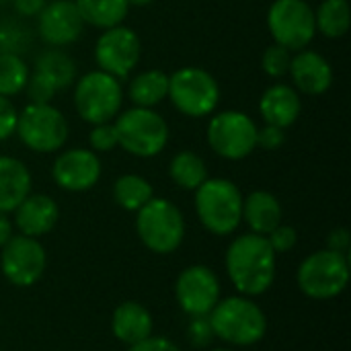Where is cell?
Listing matches in <instances>:
<instances>
[{"instance_id":"obj_35","label":"cell","mask_w":351,"mask_h":351,"mask_svg":"<svg viewBox=\"0 0 351 351\" xmlns=\"http://www.w3.org/2000/svg\"><path fill=\"white\" fill-rule=\"evenodd\" d=\"M286 144V130L276 125H263L257 130V146L263 150H278Z\"/></svg>"},{"instance_id":"obj_37","label":"cell","mask_w":351,"mask_h":351,"mask_svg":"<svg viewBox=\"0 0 351 351\" xmlns=\"http://www.w3.org/2000/svg\"><path fill=\"white\" fill-rule=\"evenodd\" d=\"M130 351H181L175 343H171L169 339L165 337H146L144 341L140 343H134L130 346Z\"/></svg>"},{"instance_id":"obj_27","label":"cell","mask_w":351,"mask_h":351,"mask_svg":"<svg viewBox=\"0 0 351 351\" xmlns=\"http://www.w3.org/2000/svg\"><path fill=\"white\" fill-rule=\"evenodd\" d=\"M351 12L348 0H323L315 8L317 33L327 39H341L350 31Z\"/></svg>"},{"instance_id":"obj_31","label":"cell","mask_w":351,"mask_h":351,"mask_svg":"<svg viewBox=\"0 0 351 351\" xmlns=\"http://www.w3.org/2000/svg\"><path fill=\"white\" fill-rule=\"evenodd\" d=\"M88 144H90L93 152H111V150H115L119 146V140H117V130H115L113 121L93 125V130L88 134Z\"/></svg>"},{"instance_id":"obj_22","label":"cell","mask_w":351,"mask_h":351,"mask_svg":"<svg viewBox=\"0 0 351 351\" xmlns=\"http://www.w3.org/2000/svg\"><path fill=\"white\" fill-rule=\"evenodd\" d=\"M111 329L121 343L134 346L152 335V317L142 304L123 302L113 313Z\"/></svg>"},{"instance_id":"obj_16","label":"cell","mask_w":351,"mask_h":351,"mask_svg":"<svg viewBox=\"0 0 351 351\" xmlns=\"http://www.w3.org/2000/svg\"><path fill=\"white\" fill-rule=\"evenodd\" d=\"M84 21L74 0H47L37 14V33L49 47H68L82 37Z\"/></svg>"},{"instance_id":"obj_18","label":"cell","mask_w":351,"mask_h":351,"mask_svg":"<svg viewBox=\"0 0 351 351\" xmlns=\"http://www.w3.org/2000/svg\"><path fill=\"white\" fill-rule=\"evenodd\" d=\"M259 113L267 125L288 130L294 125L302 113L300 93L286 82H276L267 86L259 99Z\"/></svg>"},{"instance_id":"obj_41","label":"cell","mask_w":351,"mask_h":351,"mask_svg":"<svg viewBox=\"0 0 351 351\" xmlns=\"http://www.w3.org/2000/svg\"><path fill=\"white\" fill-rule=\"evenodd\" d=\"M154 0H128V4L130 6H136V8H142V6H148V4H152Z\"/></svg>"},{"instance_id":"obj_30","label":"cell","mask_w":351,"mask_h":351,"mask_svg":"<svg viewBox=\"0 0 351 351\" xmlns=\"http://www.w3.org/2000/svg\"><path fill=\"white\" fill-rule=\"evenodd\" d=\"M290 62H292V51L278 43H271L265 47L261 56V70L269 78H284L290 70Z\"/></svg>"},{"instance_id":"obj_36","label":"cell","mask_w":351,"mask_h":351,"mask_svg":"<svg viewBox=\"0 0 351 351\" xmlns=\"http://www.w3.org/2000/svg\"><path fill=\"white\" fill-rule=\"evenodd\" d=\"M189 337H191L193 346H197V348L208 346L216 337L214 331H212L208 315L206 317H193V321L189 323Z\"/></svg>"},{"instance_id":"obj_11","label":"cell","mask_w":351,"mask_h":351,"mask_svg":"<svg viewBox=\"0 0 351 351\" xmlns=\"http://www.w3.org/2000/svg\"><path fill=\"white\" fill-rule=\"evenodd\" d=\"M267 29L274 43L290 51L306 49L317 35L315 8L306 0H274L267 10Z\"/></svg>"},{"instance_id":"obj_34","label":"cell","mask_w":351,"mask_h":351,"mask_svg":"<svg viewBox=\"0 0 351 351\" xmlns=\"http://www.w3.org/2000/svg\"><path fill=\"white\" fill-rule=\"evenodd\" d=\"M16 117H19V109L12 105V101L8 97L0 95V142L14 136Z\"/></svg>"},{"instance_id":"obj_20","label":"cell","mask_w":351,"mask_h":351,"mask_svg":"<svg viewBox=\"0 0 351 351\" xmlns=\"http://www.w3.org/2000/svg\"><path fill=\"white\" fill-rule=\"evenodd\" d=\"M31 173L23 160L0 154V212H14L31 193Z\"/></svg>"},{"instance_id":"obj_43","label":"cell","mask_w":351,"mask_h":351,"mask_svg":"<svg viewBox=\"0 0 351 351\" xmlns=\"http://www.w3.org/2000/svg\"><path fill=\"white\" fill-rule=\"evenodd\" d=\"M214 351H230V350H214Z\"/></svg>"},{"instance_id":"obj_13","label":"cell","mask_w":351,"mask_h":351,"mask_svg":"<svg viewBox=\"0 0 351 351\" xmlns=\"http://www.w3.org/2000/svg\"><path fill=\"white\" fill-rule=\"evenodd\" d=\"M45 249L41 243L25 234L10 237L0 253V267L4 278L19 288H27L39 282L45 271Z\"/></svg>"},{"instance_id":"obj_15","label":"cell","mask_w":351,"mask_h":351,"mask_svg":"<svg viewBox=\"0 0 351 351\" xmlns=\"http://www.w3.org/2000/svg\"><path fill=\"white\" fill-rule=\"evenodd\" d=\"M103 167L97 152L88 148H68L51 165V177L64 191L82 193L93 189L101 179Z\"/></svg>"},{"instance_id":"obj_28","label":"cell","mask_w":351,"mask_h":351,"mask_svg":"<svg viewBox=\"0 0 351 351\" xmlns=\"http://www.w3.org/2000/svg\"><path fill=\"white\" fill-rule=\"evenodd\" d=\"M154 197L152 185L134 173L121 175L113 183V199L117 206H121L128 212H138L142 206H146Z\"/></svg>"},{"instance_id":"obj_39","label":"cell","mask_w":351,"mask_h":351,"mask_svg":"<svg viewBox=\"0 0 351 351\" xmlns=\"http://www.w3.org/2000/svg\"><path fill=\"white\" fill-rule=\"evenodd\" d=\"M14 12L19 16H25V19H31V16H37L43 6L47 4V0H10Z\"/></svg>"},{"instance_id":"obj_4","label":"cell","mask_w":351,"mask_h":351,"mask_svg":"<svg viewBox=\"0 0 351 351\" xmlns=\"http://www.w3.org/2000/svg\"><path fill=\"white\" fill-rule=\"evenodd\" d=\"M208 319L214 335L232 346H253L267 333V319L263 311L243 296L218 300Z\"/></svg>"},{"instance_id":"obj_19","label":"cell","mask_w":351,"mask_h":351,"mask_svg":"<svg viewBox=\"0 0 351 351\" xmlns=\"http://www.w3.org/2000/svg\"><path fill=\"white\" fill-rule=\"evenodd\" d=\"M60 210L53 197L45 193H29L14 210V226L21 234L39 239L53 230Z\"/></svg>"},{"instance_id":"obj_33","label":"cell","mask_w":351,"mask_h":351,"mask_svg":"<svg viewBox=\"0 0 351 351\" xmlns=\"http://www.w3.org/2000/svg\"><path fill=\"white\" fill-rule=\"evenodd\" d=\"M267 241L274 249V253H286V251H292L298 243V232L294 226L290 224H280L276 226L269 234H267Z\"/></svg>"},{"instance_id":"obj_8","label":"cell","mask_w":351,"mask_h":351,"mask_svg":"<svg viewBox=\"0 0 351 351\" xmlns=\"http://www.w3.org/2000/svg\"><path fill=\"white\" fill-rule=\"evenodd\" d=\"M136 230L140 241L154 253L167 255L179 249L185 239V220L181 210L165 199L152 197L138 210Z\"/></svg>"},{"instance_id":"obj_9","label":"cell","mask_w":351,"mask_h":351,"mask_svg":"<svg viewBox=\"0 0 351 351\" xmlns=\"http://www.w3.org/2000/svg\"><path fill=\"white\" fill-rule=\"evenodd\" d=\"M257 123L245 111H214L206 138L210 148L226 160H243L257 148Z\"/></svg>"},{"instance_id":"obj_23","label":"cell","mask_w":351,"mask_h":351,"mask_svg":"<svg viewBox=\"0 0 351 351\" xmlns=\"http://www.w3.org/2000/svg\"><path fill=\"white\" fill-rule=\"evenodd\" d=\"M169 95V74L162 70H144L130 78L128 97L134 107L154 109Z\"/></svg>"},{"instance_id":"obj_40","label":"cell","mask_w":351,"mask_h":351,"mask_svg":"<svg viewBox=\"0 0 351 351\" xmlns=\"http://www.w3.org/2000/svg\"><path fill=\"white\" fill-rule=\"evenodd\" d=\"M10 237H12V222L4 212H0V249L10 241Z\"/></svg>"},{"instance_id":"obj_42","label":"cell","mask_w":351,"mask_h":351,"mask_svg":"<svg viewBox=\"0 0 351 351\" xmlns=\"http://www.w3.org/2000/svg\"><path fill=\"white\" fill-rule=\"evenodd\" d=\"M4 2H8V0H0V4H4Z\"/></svg>"},{"instance_id":"obj_29","label":"cell","mask_w":351,"mask_h":351,"mask_svg":"<svg viewBox=\"0 0 351 351\" xmlns=\"http://www.w3.org/2000/svg\"><path fill=\"white\" fill-rule=\"evenodd\" d=\"M31 68L14 51H0V95L16 97L25 90Z\"/></svg>"},{"instance_id":"obj_14","label":"cell","mask_w":351,"mask_h":351,"mask_svg":"<svg viewBox=\"0 0 351 351\" xmlns=\"http://www.w3.org/2000/svg\"><path fill=\"white\" fill-rule=\"evenodd\" d=\"M177 302L189 317H206L220 300V282L206 265H191L181 271L175 286Z\"/></svg>"},{"instance_id":"obj_10","label":"cell","mask_w":351,"mask_h":351,"mask_svg":"<svg viewBox=\"0 0 351 351\" xmlns=\"http://www.w3.org/2000/svg\"><path fill=\"white\" fill-rule=\"evenodd\" d=\"M348 255L335 253L331 249H323L308 255L298 267V286L308 298L315 300H329L339 296L348 288Z\"/></svg>"},{"instance_id":"obj_38","label":"cell","mask_w":351,"mask_h":351,"mask_svg":"<svg viewBox=\"0 0 351 351\" xmlns=\"http://www.w3.org/2000/svg\"><path fill=\"white\" fill-rule=\"evenodd\" d=\"M327 249L335 251V253H341V255H348L350 253V245H351V237L348 228H335L329 239H327Z\"/></svg>"},{"instance_id":"obj_25","label":"cell","mask_w":351,"mask_h":351,"mask_svg":"<svg viewBox=\"0 0 351 351\" xmlns=\"http://www.w3.org/2000/svg\"><path fill=\"white\" fill-rule=\"evenodd\" d=\"M33 72L43 74L58 90H64L76 80V62L62 47H47L35 58Z\"/></svg>"},{"instance_id":"obj_7","label":"cell","mask_w":351,"mask_h":351,"mask_svg":"<svg viewBox=\"0 0 351 351\" xmlns=\"http://www.w3.org/2000/svg\"><path fill=\"white\" fill-rule=\"evenodd\" d=\"M173 107L191 119L212 115L220 103L218 80L199 66H183L169 76V95Z\"/></svg>"},{"instance_id":"obj_5","label":"cell","mask_w":351,"mask_h":351,"mask_svg":"<svg viewBox=\"0 0 351 351\" xmlns=\"http://www.w3.org/2000/svg\"><path fill=\"white\" fill-rule=\"evenodd\" d=\"M78 117L90 125L113 121L123 105L121 80L103 70H90L74 80L72 93Z\"/></svg>"},{"instance_id":"obj_2","label":"cell","mask_w":351,"mask_h":351,"mask_svg":"<svg viewBox=\"0 0 351 351\" xmlns=\"http://www.w3.org/2000/svg\"><path fill=\"white\" fill-rule=\"evenodd\" d=\"M195 212L212 234H232L243 222V193L230 179H206L195 189Z\"/></svg>"},{"instance_id":"obj_17","label":"cell","mask_w":351,"mask_h":351,"mask_svg":"<svg viewBox=\"0 0 351 351\" xmlns=\"http://www.w3.org/2000/svg\"><path fill=\"white\" fill-rule=\"evenodd\" d=\"M288 74L294 88L308 97L325 95L333 84V68L329 60L315 49H298L292 56Z\"/></svg>"},{"instance_id":"obj_24","label":"cell","mask_w":351,"mask_h":351,"mask_svg":"<svg viewBox=\"0 0 351 351\" xmlns=\"http://www.w3.org/2000/svg\"><path fill=\"white\" fill-rule=\"evenodd\" d=\"M74 4L84 25H90L101 31L123 25L132 8L128 0H74Z\"/></svg>"},{"instance_id":"obj_12","label":"cell","mask_w":351,"mask_h":351,"mask_svg":"<svg viewBox=\"0 0 351 351\" xmlns=\"http://www.w3.org/2000/svg\"><path fill=\"white\" fill-rule=\"evenodd\" d=\"M142 58V41L132 27L117 25L105 29L95 43L97 70L111 74L117 80L130 78Z\"/></svg>"},{"instance_id":"obj_32","label":"cell","mask_w":351,"mask_h":351,"mask_svg":"<svg viewBox=\"0 0 351 351\" xmlns=\"http://www.w3.org/2000/svg\"><path fill=\"white\" fill-rule=\"evenodd\" d=\"M27 97H29V103H51V99L56 97V93H60L53 82L49 78H45L43 74L39 72H31L29 80H27V86L25 90Z\"/></svg>"},{"instance_id":"obj_3","label":"cell","mask_w":351,"mask_h":351,"mask_svg":"<svg viewBox=\"0 0 351 351\" xmlns=\"http://www.w3.org/2000/svg\"><path fill=\"white\" fill-rule=\"evenodd\" d=\"M117 130L119 146L138 158H152L158 156L171 140V130L167 119L156 113L154 109L146 107H132L119 111L113 119Z\"/></svg>"},{"instance_id":"obj_21","label":"cell","mask_w":351,"mask_h":351,"mask_svg":"<svg viewBox=\"0 0 351 351\" xmlns=\"http://www.w3.org/2000/svg\"><path fill=\"white\" fill-rule=\"evenodd\" d=\"M282 204L269 191L259 189L243 197V220L255 234L267 237L276 226L282 224Z\"/></svg>"},{"instance_id":"obj_26","label":"cell","mask_w":351,"mask_h":351,"mask_svg":"<svg viewBox=\"0 0 351 351\" xmlns=\"http://www.w3.org/2000/svg\"><path fill=\"white\" fill-rule=\"evenodd\" d=\"M169 177L177 187L195 191L208 179L206 160L193 150H181L171 158Z\"/></svg>"},{"instance_id":"obj_6","label":"cell","mask_w":351,"mask_h":351,"mask_svg":"<svg viewBox=\"0 0 351 351\" xmlns=\"http://www.w3.org/2000/svg\"><path fill=\"white\" fill-rule=\"evenodd\" d=\"M14 136L31 152L51 154L68 142L70 125L66 115L51 103H29L19 111Z\"/></svg>"},{"instance_id":"obj_1","label":"cell","mask_w":351,"mask_h":351,"mask_svg":"<svg viewBox=\"0 0 351 351\" xmlns=\"http://www.w3.org/2000/svg\"><path fill=\"white\" fill-rule=\"evenodd\" d=\"M226 271L237 290L245 296L267 292L276 278V253L261 234H243L226 251Z\"/></svg>"}]
</instances>
